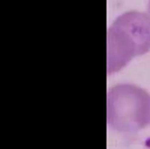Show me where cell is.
I'll list each match as a JSON object with an SVG mask.
<instances>
[{
	"label": "cell",
	"instance_id": "cell-1",
	"mask_svg": "<svg viewBox=\"0 0 150 149\" xmlns=\"http://www.w3.org/2000/svg\"><path fill=\"white\" fill-rule=\"evenodd\" d=\"M150 51V16L127 11L119 16L107 31V71L116 73L136 56Z\"/></svg>",
	"mask_w": 150,
	"mask_h": 149
},
{
	"label": "cell",
	"instance_id": "cell-2",
	"mask_svg": "<svg viewBox=\"0 0 150 149\" xmlns=\"http://www.w3.org/2000/svg\"><path fill=\"white\" fill-rule=\"evenodd\" d=\"M107 124L112 130L133 133L150 124V94L133 84H118L107 92Z\"/></svg>",
	"mask_w": 150,
	"mask_h": 149
},
{
	"label": "cell",
	"instance_id": "cell-3",
	"mask_svg": "<svg viewBox=\"0 0 150 149\" xmlns=\"http://www.w3.org/2000/svg\"><path fill=\"white\" fill-rule=\"evenodd\" d=\"M148 11L150 16V0H149V4H148Z\"/></svg>",
	"mask_w": 150,
	"mask_h": 149
}]
</instances>
